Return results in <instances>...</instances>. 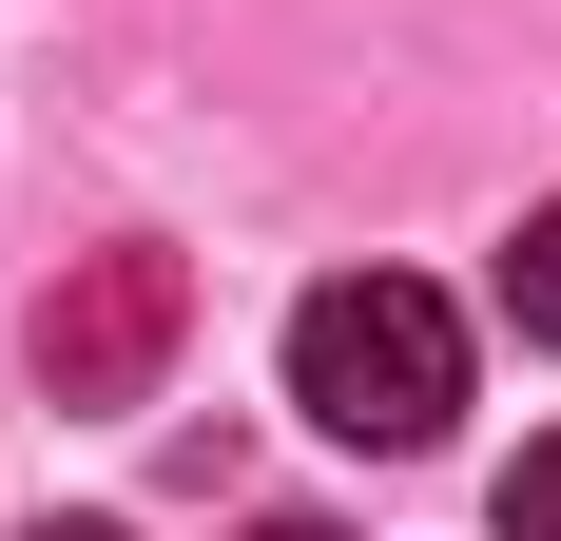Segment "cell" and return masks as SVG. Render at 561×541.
Wrapping results in <instances>:
<instances>
[{"label": "cell", "instance_id": "obj_1", "mask_svg": "<svg viewBox=\"0 0 561 541\" xmlns=\"http://www.w3.org/2000/svg\"><path fill=\"white\" fill-rule=\"evenodd\" d=\"M290 406L330 445H446V406H465V310L426 290V270H330L310 310H290Z\"/></svg>", "mask_w": 561, "mask_h": 541}, {"label": "cell", "instance_id": "obj_2", "mask_svg": "<svg viewBox=\"0 0 561 541\" xmlns=\"http://www.w3.org/2000/svg\"><path fill=\"white\" fill-rule=\"evenodd\" d=\"M174 329H194V270L156 252V232H116V252H78L20 310V368H39V406H156Z\"/></svg>", "mask_w": 561, "mask_h": 541}, {"label": "cell", "instance_id": "obj_3", "mask_svg": "<svg viewBox=\"0 0 561 541\" xmlns=\"http://www.w3.org/2000/svg\"><path fill=\"white\" fill-rule=\"evenodd\" d=\"M504 329H523V348H561V194L504 232Z\"/></svg>", "mask_w": 561, "mask_h": 541}, {"label": "cell", "instance_id": "obj_4", "mask_svg": "<svg viewBox=\"0 0 561 541\" xmlns=\"http://www.w3.org/2000/svg\"><path fill=\"white\" fill-rule=\"evenodd\" d=\"M484 522H504V541H561V426L504 464V503H484Z\"/></svg>", "mask_w": 561, "mask_h": 541}, {"label": "cell", "instance_id": "obj_5", "mask_svg": "<svg viewBox=\"0 0 561 541\" xmlns=\"http://www.w3.org/2000/svg\"><path fill=\"white\" fill-rule=\"evenodd\" d=\"M252 541H348V522H252Z\"/></svg>", "mask_w": 561, "mask_h": 541}, {"label": "cell", "instance_id": "obj_6", "mask_svg": "<svg viewBox=\"0 0 561 541\" xmlns=\"http://www.w3.org/2000/svg\"><path fill=\"white\" fill-rule=\"evenodd\" d=\"M39 541H116V522H39Z\"/></svg>", "mask_w": 561, "mask_h": 541}]
</instances>
